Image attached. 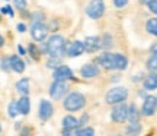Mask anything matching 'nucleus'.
<instances>
[{"mask_svg": "<svg viewBox=\"0 0 157 136\" xmlns=\"http://www.w3.org/2000/svg\"><path fill=\"white\" fill-rule=\"evenodd\" d=\"M54 80H67L73 78V72L68 66H58L54 70Z\"/></svg>", "mask_w": 157, "mask_h": 136, "instance_id": "9d476101", "label": "nucleus"}, {"mask_svg": "<svg viewBox=\"0 0 157 136\" xmlns=\"http://www.w3.org/2000/svg\"><path fill=\"white\" fill-rule=\"evenodd\" d=\"M31 35L35 41H44L48 35V28L42 22H35L31 27Z\"/></svg>", "mask_w": 157, "mask_h": 136, "instance_id": "0eeeda50", "label": "nucleus"}, {"mask_svg": "<svg viewBox=\"0 0 157 136\" xmlns=\"http://www.w3.org/2000/svg\"><path fill=\"white\" fill-rule=\"evenodd\" d=\"M10 62H12V70H15L17 73H22L25 70V63L19 56H12Z\"/></svg>", "mask_w": 157, "mask_h": 136, "instance_id": "dca6fc26", "label": "nucleus"}, {"mask_svg": "<svg viewBox=\"0 0 157 136\" xmlns=\"http://www.w3.org/2000/svg\"><path fill=\"white\" fill-rule=\"evenodd\" d=\"M127 132H128L129 135H132V133H140V132H141V126L138 125L137 122H134V123H131V125L128 126Z\"/></svg>", "mask_w": 157, "mask_h": 136, "instance_id": "a878e982", "label": "nucleus"}, {"mask_svg": "<svg viewBox=\"0 0 157 136\" xmlns=\"http://www.w3.org/2000/svg\"><path fill=\"white\" fill-rule=\"evenodd\" d=\"M144 88L146 89H157V73L156 72H153L147 76L146 79H144Z\"/></svg>", "mask_w": 157, "mask_h": 136, "instance_id": "f3484780", "label": "nucleus"}, {"mask_svg": "<svg viewBox=\"0 0 157 136\" xmlns=\"http://www.w3.org/2000/svg\"><path fill=\"white\" fill-rule=\"evenodd\" d=\"M157 110V98L154 95L147 97L143 104V114L144 116H153Z\"/></svg>", "mask_w": 157, "mask_h": 136, "instance_id": "6e6552de", "label": "nucleus"}, {"mask_svg": "<svg viewBox=\"0 0 157 136\" xmlns=\"http://www.w3.org/2000/svg\"><path fill=\"white\" fill-rule=\"evenodd\" d=\"M146 29L150 32L151 35L157 37V18H153V19H148L146 25Z\"/></svg>", "mask_w": 157, "mask_h": 136, "instance_id": "4be33fe9", "label": "nucleus"}, {"mask_svg": "<svg viewBox=\"0 0 157 136\" xmlns=\"http://www.w3.org/2000/svg\"><path fill=\"white\" fill-rule=\"evenodd\" d=\"M17 105H19V113L21 114H28L29 108H31V102H29V98L26 95H23L22 98H19L17 101Z\"/></svg>", "mask_w": 157, "mask_h": 136, "instance_id": "a211bd4d", "label": "nucleus"}, {"mask_svg": "<svg viewBox=\"0 0 157 136\" xmlns=\"http://www.w3.org/2000/svg\"><path fill=\"white\" fill-rule=\"evenodd\" d=\"M98 62L101 63V66H103L105 69H108V70H111V69H117V64H115V54H112V53H103V54H101L99 56V59H98Z\"/></svg>", "mask_w": 157, "mask_h": 136, "instance_id": "1a4fd4ad", "label": "nucleus"}, {"mask_svg": "<svg viewBox=\"0 0 157 136\" xmlns=\"http://www.w3.org/2000/svg\"><path fill=\"white\" fill-rule=\"evenodd\" d=\"M147 69L151 72H157V54H151V57L147 60Z\"/></svg>", "mask_w": 157, "mask_h": 136, "instance_id": "5701e85b", "label": "nucleus"}, {"mask_svg": "<svg viewBox=\"0 0 157 136\" xmlns=\"http://www.w3.org/2000/svg\"><path fill=\"white\" fill-rule=\"evenodd\" d=\"M80 125H82V123H80L76 117H73V116H66V117L63 119V126H64V129H67V130L77 129Z\"/></svg>", "mask_w": 157, "mask_h": 136, "instance_id": "2eb2a0df", "label": "nucleus"}, {"mask_svg": "<svg viewBox=\"0 0 157 136\" xmlns=\"http://www.w3.org/2000/svg\"><path fill=\"white\" fill-rule=\"evenodd\" d=\"M127 97H128V91H127V88L117 86V88H112V89L108 91L106 102L108 104H119V102L125 101Z\"/></svg>", "mask_w": 157, "mask_h": 136, "instance_id": "7ed1b4c3", "label": "nucleus"}, {"mask_svg": "<svg viewBox=\"0 0 157 136\" xmlns=\"http://www.w3.org/2000/svg\"><path fill=\"white\" fill-rule=\"evenodd\" d=\"M2 13L3 15H9V16H13V10H12V7L9 5L7 6H3L2 7Z\"/></svg>", "mask_w": 157, "mask_h": 136, "instance_id": "7c9ffc66", "label": "nucleus"}, {"mask_svg": "<svg viewBox=\"0 0 157 136\" xmlns=\"http://www.w3.org/2000/svg\"><path fill=\"white\" fill-rule=\"evenodd\" d=\"M95 135V130L92 127H86V129H80V130H76V136H93Z\"/></svg>", "mask_w": 157, "mask_h": 136, "instance_id": "393cba45", "label": "nucleus"}, {"mask_svg": "<svg viewBox=\"0 0 157 136\" xmlns=\"http://www.w3.org/2000/svg\"><path fill=\"white\" fill-rule=\"evenodd\" d=\"M147 7L150 9V12H153V13L157 15V0H150V2L147 3Z\"/></svg>", "mask_w": 157, "mask_h": 136, "instance_id": "c85d7f7f", "label": "nucleus"}, {"mask_svg": "<svg viewBox=\"0 0 157 136\" xmlns=\"http://www.w3.org/2000/svg\"><path fill=\"white\" fill-rule=\"evenodd\" d=\"M86 104V98H84L80 92H71L70 95L64 100V108L68 110V111H77L80 108L84 107Z\"/></svg>", "mask_w": 157, "mask_h": 136, "instance_id": "f03ea898", "label": "nucleus"}, {"mask_svg": "<svg viewBox=\"0 0 157 136\" xmlns=\"http://www.w3.org/2000/svg\"><path fill=\"white\" fill-rule=\"evenodd\" d=\"M13 2H15V7H17L19 10L26 9V0H13Z\"/></svg>", "mask_w": 157, "mask_h": 136, "instance_id": "cd10ccee", "label": "nucleus"}, {"mask_svg": "<svg viewBox=\"0 0 157 136\" xmlns=\"http://www.w3.org/2000/svg\"><path fill=\"white\" fill-rule=\"evenodd\" d=\"M16 88H17V91H19L22 95H28V92H29V79L28 78H22V79L16 84Z\"/></svg>", "mask_w": 157, "mask_h": 136, "instance_id": "aec40b11", "label": "nucleus"}, {"mask_svg": "<svg viewBox=\"0 0 157 136\" xmlns=\"http://www.w3.org/2000/svg\"><path fill=\"white\" fill-rule=\"evenodd\" d=\"M103 12H105V3H103V0H92L89 5H87V7H86V13L92 19H99L103 15Z\"/></svg>", "mask_w": 157, "mask_h": 136, "instance_id": "20e7f679", "label": "nucleus"}, {"mask_svg": "<svg viewBox=\"0 0 157 136\" xmlns=\"http://www.w3.org/2000/svg\"><path fill=\"white\" fill-rule=\"evenodd\" d=\"M115 64H117L118 70H124L128 66V59L124 56V54H119V53H115Z\"/></svg>", "mask_w": 157, "mask_h": 136, "instance_id": "6ab92c4d", "label": "nucleus"}, {"mask_svg": "<svg viewBox=\"0 0 157 136\" xmlns=\"http://www.w3.org/2000/svg\"><path fill=\"white\" fill-rule=\"evenodd\" d=\"M140 119V113H138V108L135 104H131L128 107V120L131 123H134V122H138Z\"/></svg>", "mask_w": 157, "mask_h": 136, "instance_id": "412c9836", "label": "nucleus"}, {"mask_svg": "<svg viewBox=\"0 0 157 136\" xmlns=\"http://www.w3.org/2000/svg\"><path fill=\"white\" fill-rule=\"evenodd\" d=\"M99 73V68L95 64H84L82 68V76L83 78H95L96 75Z\"/></svg>", "mask_w": 157, "mask_h": 136, "instance_id": "4468645a", "label": "nucleus"}, {"mask_svg": "<svg viewBox=\"0 0 157 136\" xmlns=\"http://www.w3.org/2000/svg\"><path fill=\"white\" fill-rule=\"evenodd\" d=\"M84 50H86V48H84V43H83V41H74L73 44L70 45V48H68V56H70V57L80 56Z\"/></svg>", "mask_w": 157, "mask_h": 136, "instance_id": "ddd939ff", "label": "nucleus"}, {"mask_svg": "<svg viewBox=\"0 0 157 136\" xmlns=\"http://www.w3.org/2000/svg\"><path fill=\"white\" fill-rule=\"evenodd\" d=\"M25 29H26V27L23 23H17V31L19 32H25Z\"/></svg>", "mask_w": 157, "mask_h": 136, "instance_id": "473e14b6", "label": "nucleus"}, {"mask_svg": "<svg viewBox=\"0 0 157 136\" xmlns=\"http://www.w3.org/2000/svg\"><path fill=\"white\" fill-rule=\"evenodd\" d=\"M17 113H19V105H17V101H12L10 104H9V116H10V117H15Z\"/></svg>", "mask_w": 157, "mask_h": 136, "instance_id": "b1692460", "label": "nucleus"}, {"mask_svg": "<svg viewBox=\"0 0 157 136\" xmlns=\"http://www.w3.org/2000/svg\"><path fill=\"white\" fill-rule=\"evenodd\" d=\"M111 117L112 120L118 122V123H122L128 119V107L124 104V102H119L115 107L112 108V113H111Z\"/></svg>", "mask_w": 157, "mask_h": 136, "instance_id": "423d86ee", "label": "nucleus"}, {"mask_svg": "<svg viewBox=\"0 0 157 136\" xmlns=\"http://www.w3.org/2000/svg\"><path fill=\"white\" fill-rule=\"evenodd\" d=\"M111 45H112V37L109 34H105L103 38H102V47L103 48H109Z\"/></svg>", "mask_w": 157, "mask_h": 136, "instance_id": "bb28decb", "label": "nucleus"}, {"mask_svg": "<svg viewBox=\"0 0 157 136\" xmlns=\"http://www.w3.org/2000/svg\"><path fill=\"white\" fill-rule=\"evenodd\" d=\"M102 47V40L99 37H87L84 40V48L89 53H93V51H98Z\"/></svg>", "mask_w": 157, "mask_h": 136, "instance_id": "f8f14e48", "label": "nucleus"}, {"mask_svg": "<svg viewBox=\"0 0 157 136\" xmlns=\"http://www.w3.org/2000/svg\"><path fill=\"white\" fill-rule=\"evenodd\" d=\"M52 111H54V108H52V104L50 101H47V100H42V101L39 102V117L42 120H48L52 116Z\"/></svg>", "mask_w": 157, "mask_h": 136, "instance_id": "9b49d317", "label": "nucleus"}, {"mask_svg": "<svg viewBox=\"0 0 157 136\" xmlns=\"http://www.w3.org/2000/svg\"><path fill=\"white\" fill-rule=\"evenodd\" d=\"M66 92H67L66 80H54L52 85L50 86V95H51V98H54V100L63 98Z\"/></svg>", "mask_w": 157, "mask_h": 136, "instance_id": "39448f33", "label": "nucleus"}, {"mask_svg": "<svg viewBox=\"0 0 157 136\" xmlns=\"http://www.w3.org/2000/svg\"><path fill=\"white\" fill-rule=\"evenodd\" d=\"M2 68H3V70H10L12 69L10 59H3V60H2Z\"/></svg>", "mask_w": 157, "mask_h": 136, "instance_id": "c756f323", "label": "nucleus"}, {"mask_svg": "<svg viewBox=\"0 0 157 136\" xmlns=\"http://www.w3.org/2000/svg\"><path fill=\"white\" fill-rule=\"evenodd\" d=\"M47 53L50 54V57L52 59H60L63 57V54L66 53V40L61 35H52L45 47Z\"/></svg>", "mask_w": 157, "mask_h": 136, "instance_id": "f257e3e1", "label": "nucleus"}, {"mask_svg": "<svg viewBox=\"0 0 157 136\" xmlns=\"http://www.w3.org/2000/svg\"><path fill=\"white\" fill-rule=\"evenodd\" d=\"M17 51H19L21 54H25V48H23L22 45H17Z\"/></svg>", "mask_w": 157, "mask_h": 136, "instance_id": "f704fd0d", "label": "nucleus"}, {"mask_svg": "<svg viewBox=\"0 0 157 136\" xmlns=\"http://www.w3.org/2000/svg\"><path fill=\"white\" fill-rule=\"evenodd\" d=\"M151 54H157V44L151 45Z\"/></svg>", "mask_w": 157, "mask_h": 136, "instance_id": "72a5a7b5", "label": "nucleus"}, {"mask_svg": "<svg viewBox=\"0 0 157 136\" xmlns=\"http://www.w3.org/2000/svg\"><path fill=\"white\" fill-rule=\"evenodd\" d=\"M127 3H128V0H113V5L117 7H124Z\"/></svg>", "mask_w": 157, "mask_h": 136, "instance_id": "2f4dec72", "label": "nucleus"}]
</instances>
